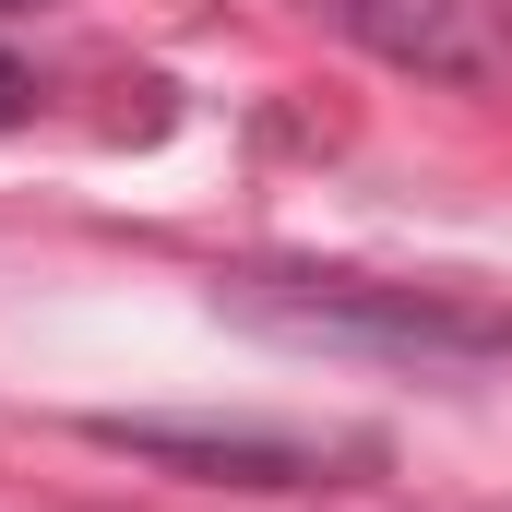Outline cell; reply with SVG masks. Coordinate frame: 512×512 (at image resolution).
Listing matches in <instances>:
<instances>
[{
	"label": "cell",
	"mask_w": 512,
	"mask_h": 512,
	"mask_svg": "<svg viewBox=\"0 0 512 512\" xmlns=\"http://www.w3.org/2000/svg\"><path fill=\"white\" fill-rule=\"evenodd\" d=\"M310 12L417 84H489L512 60V0H310Z\"/></svg>",
	"instance_id": "1"
},
{
	"label": "cell",
	"mask_w": 512,
	"mask_h": 512,
	"mask_svg": "<svg viewBox=\"0 0 512 512\" xmlns=\"http://www.w3.org/2000/svg\"><path fill=\"white\" fill-rule=\"evenodd\" d=\"M108 453H143V465H179L203 489H310L322 453L286 441V429H215V417H96Z\"/></svg>",
	"instance_id": "2"
},
{
	"label": "cell",
	"mask_w": 512,
	"mask_h": 512,
	"mask_svg": "<svg viewBox=\"0 0 512 512\" xmlns=\"http://www.w3.org/2000/svg\"><path fill=\"white\" fill-rule=\"evenodd\" d=\"M24 108H36V84H24V72H12V60H0V131L24 120Z\"/></svg>",
	"instance_id": "3"
},
{
	"label": "cell",
	"mask_w": 512,
	"mask_h": 512,
	"mask_svg": "<svg viewBox=\"0 0 512 512\" xmlns=\"http://www.w3.org/2000/svg\"><path fill=\"white\" fill-rule=\"evenodd\" d=\"M0 12H48V0H0Z\"/></svg>",
	"instance_id": "4"
}]
</instances>
